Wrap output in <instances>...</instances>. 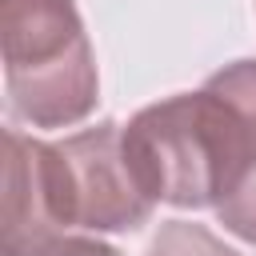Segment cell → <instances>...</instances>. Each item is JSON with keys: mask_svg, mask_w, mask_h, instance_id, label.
Masks as SVG:
<instances>
[{"mask_svg": "<svg viewBox=\"0 0 256 256\" xmlns=\"http://www.w3.org/2000/svg\"><path fill=\"white\" fill-rule=\"evenodd\" d=\"M64 176H68V204L72 228L88 232H132L148 224L156 200L144 192L128 152L124 128L116 120H100L56 140Z\"/></svg>", "mask_w": 256, "mask_h": 256, "instance_id": "cell-3", "label": "cell"}, {"mask_svg": "<svg viewBox=\"0 0 256 256\" xmlns=\"http://www.w3.org/2000/svg\"><path fill=\"white\" fill-rule=\"evenodd\" d=\"M124 152L156 204L216 208L256 160V60L140 108L124 124Z\"/></svg>", "mask_w": 256, "mask_h": 256, "instance_id": "cell-1", "label": "cell"}, {"mask_svg": "<svg viewBox=\"0 0 256 256\" xmlns=\"http://www.w3.org/2000/svg\"><path fill=\"white\" fill-rule=\"evenodd\" d=\"M72 228L60 148L20 128L4 132V216L0 256H44Z\"/></svg>", "mask_w": 256, "mask_h": 256, "instance_id": "cell-4", "label": "cell"}, {"mask_svg": "<svg viewBox=\"0 0 256 256\" xmlns=\"http://www.w3.org/2000/svg\"><path fill=\"white\" fill-rule=\"evenodd\" d=\"M44 256H120V252L112 244H104V240H92V236H64Z\"/></svg>", "mask_w": 256, "mask_h": 256, "instance_id": "cell-7", "label": "cell"}, {"mask_svg": "<svg viewBox=\"0 0 256 256\" xmlns=\"http://www.w3.org/2000/svg\"><path fill=\"white\" fill-rule=\"evenodd\" d=\"M0 56L8 112L32 128L80 124L100 100L76 0H0Z\"/></svg>", "mask_w": 256, "mask_h": 256, "instance_id": "cell-2", "label": "cell"}, {"mask_svg": "<svg viewBox=\"0 0 256 256\" xmlns=\"http://www.w3.org/2000/svg\"><path fill=\"white\" fill-rule=\"evenodd\" d=\"M216 220L224 224V232L240 236L244 244H256V160L248 164L240 184L216 204Z\"/></svg>", "mask_w": 256, "mask_h": 256, "instance_id": "cell-6", "label": "cell"}, {"mask_svg": "<svg viewBox=\"0 0 256 256\" xmlns=\"http://www.w3.org/2000/svg\"><path fill=\"white\" fill-rule=\"evenodd\" d=\"M144 256H240L236 248H228L216 232H208L204 224L192 220H164L160 232L148 240Z\"/></svg>", "mask_w": 256, "mask_h": 256, "instance_id": "cell-5", "label": "cell"}]
</instances>
